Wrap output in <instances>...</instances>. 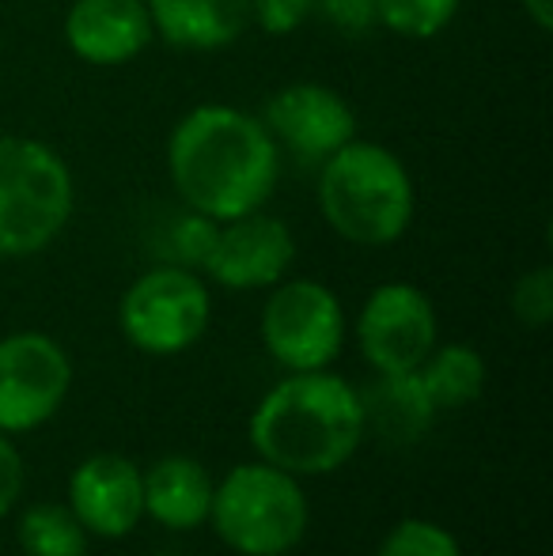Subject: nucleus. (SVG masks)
Listing matches in <instances>:
<instances>
[{"mask_svg":"<svg viewBox=\"0 0 553 556\" xmlns=\"http://www.w3.org/2000/svg\"><path fill=\"white\" fill-rule=\"evenodd\" d=\"M315 8L326 15L330 27H338L341 35H349V38L368 35V30L379 23L376 0H315Z\"/></svg>","mask_w":553,"mask_h":556,"instance_id":"nucleus-23","label":"nucleus"},{"mask_svg":"<svg viewBox=\"0 0 553 556\" xmlns=\"http://www.w3.org/2000/svg\"><path fill=\"white\" fill-rule=\"evenodd\" d=\"M379 556H463L458 542L428 519H402L379 545Z\"/></svg>","mask_w":553,"mask_h":556,"instance_id":"nucleus-19","label":"nucleus"},{"mask_svg":"<svg viewBox=\"0 0 553 556\" xmlns=\"http://www.w3.org/2000/svg\"><path fill=\"white\" fill-rule=\"evenodd\" d=\"M318 208L345 242L387 247L414 220V182L384 144L349 140L318 170Z\"/></svg>","mask_w":553,"mask_h":556,"instance_id":"nucleus-3","label":"nucleus"},{"mask_svg":"<svg viewBox=\"0 0 553 556\" xmlns=\"http://www.w3.org/2000/svg\"><path fill=\"white\" fill-rule=\"evenodd\" d=\"M118 326L148 356L186 352L209 326V292L186 265H160L129 285L118 303Z\"/></svg>","mask_w":553,"mask_h":556,"instance_id":"nucleus-6","label":"nucleus"},{"mask_svg":"<svg viewBox=\"0 0 553 556\" xmlns=\"http://www.w3.org/2000/svg\"><path fill=\"white\" fill-rule=\"evenodd\" d=\"M524 12L531 15V23L539 30L553 27V0H524Z\"/></svg>","mask_w":553,"mask_h":556,"instance_id":"nucleus-25","label":"nucleus"},{"mask_svg":"<svg viewBox=\"0 0 553 556\" xmlns=\"http://www.w3.org/2000/svg\"><path fill=\"white\" fill-rule=\"evenodd\" d=\"M262 341L288 371H323L345 344L338 295L318 280H288L262 311Z\"/></svg>","mask_w":553,"mask_h":556,"instance_id":"nucleus-7","label":"nucleus"},{"mask_svg":"<svg viewBox=\"0 0 553 556\" xmlns=\"http://www.w3.org/2000/svg\"><path fill=\"white\" fill-rule=\"evenodd\" d=\"M356 337L379 375H410L436 349V311L414 285H379L364 303Z\"/></svg>","mask_w":553,"mask_h":556,"instance_id":"nucleus-9","label":"nucleus"},{"mask_svg":"<svg viewBox=\"0 0 553 556\" xmlns=\"http://www.w3.org/2000/svg\"><path fill=\"white\" fill-rule=\"evenodd\" d=\"M73 382L68 352L46 333L0 341V432H35L61 409Z\"/></svg>","mask_w":553,"mask_h":556,"instance_id":"nucleus-8","label":"nucleus"},{"mask_svg":"<svg viewBox=\"0 0 553 556\" xmlns=\"http://www.w3.org/2000/svg\"><path fill=\"white\" fill-rule=\"evenodd\" d=\"M458 0H376V15L387 30L402 38H432L455 20Z\"/></svg>","mask_w":553,"mask_h":556,"instance_id":"nucleus-18","label":"nucleus"},{"mask_svg":"<svg viewBox=\"0 0 553 556\" xmlns=\"http://www.w3.org/2000/svg\"><path fill=\"white\" fill-rule=\"evenodd\" d=\"M73 216V175L53 148L0 137V257L46 250Z\"/></svg>","mask_w":553,"mask_h":556,"instance_id":"nucleus-4","label":"nucleus"},{"mask_svg":"<svg viewBox=\"0 0 553 556\" xmlns=\"http://www.w3.org/2000/svg\"><path fill=\"white\" fill-rule=\"evenodd\" d=\"M155 35L178 50H221L251 23V0H144Z\"/></svg>","mask_w":553,"mask_h":556,"instance_id":"nucleus-14","label":"nucleus"},{"mask_svg":"<svg viewBox=\"0 0 553 556\" xmlns=\"http://www.w3.org/2000/svg\"><path fill=\"white\" fill-rule=\"evenodd\" d=\"M364 432V397L326 371H292V379L277 382L251 417L254 451L292 477L338 469L353 458Z\"/></svg>","mask_w":553,"mask_h":556,"instance_id":"nucleus-2","label":"nucleus"},{"mask_svg":"<svg viewBox=\"0 0 553 556\" xmlns=\"http://www.w3.org/2000/svg\"><path fill=\"white\" fill-rule=\"evenodd\" d=\"M296 257L292 231L277 216L247 213L236 220H224L216 242L205 257V273L216 285L231 292H254V288H274L288 273Z\"/></svg>","mask_w":553,"mask_h":556,"instance_id":"nucleus-11","label":"nucleus"},{"mask_svg":"<svg viewBox=\"0 0 553 556\" xmlns=\"http://www.w3.org/2000/svg\"><path fill=\"white\" fill-rule=\"evenodd\" d=\"M417 379L432 409H458L470 405L486 387V364L470 344H443L432 349L417 367Z\"/></svg>","mask_w":553,"mask_h":556,"instance_id":"nucleus-16","label":"nucleus"},{"mask_svg":"<svg viewBox=\"0 0 553 556\" xmlns=\"http://www.w3.org/2000/svg\"><path fill=\"white\" fill-rule=\"evenodd\" d=\"M68 511L88 534L126 538L144 515L140 469L122 454H91L68 477Z\"/></svg>","mask_w":553,"mask_h":556,"instance_id":"nucleus-12","label":"nucleus"},{"mask_svg":"<svg viewBox=\"0 0 553 556\" xmlns=\"http://www.w3.org/2000/svg\"><path fill=\"white\" fill-rule=\"evenodd\" d=\"M167 167L190 213L224 224L259 213L274 198L280 148L259 117L209 103L175 125Z\"/></svg>","mask_w":553,"mask_h":556,"instance_id":"nucleus-1","label":"nucleus"},{"mask_svg":"<svg viewBox=\"0 0 553 556\" xmlns=\"http://www.w3.org/2000/svg\"><path fill=\"white\" fill-rule=\"evenodd\" d=\"M315 0H251V20L266 35H292L311 15Z\"/></svg>","mask_w":553,"mask_h":556,"instance_id":"nucleus-22","label":"nucleus"},{"mask_svg":"<svg viewBox=\"0 0 553 556\" xmlns=\"http://www.w3.org/2000/svg\"><path fill=\"white\" fill-rule=\"evenodd\" d=\"M512 315L519 318L531 330H542V326L553 318V269L542 265V269L527 273V277L516 280L512 288Z\"/></svg>","mask_w":553,"mask_h":556,"instance_id":"nucleus-20","label":"nucleus"},{"mask_svg":"<svg viewBox=\"0 0 553 556\" xmlns=\"http://www.w3.org/2000/svg\"><path fill=\"white\" fill-rule=\"evenodd\" d=\"M20 545L27 556H84L88 553V530L76 522L68 507L35 504L20 519Z\"/></svg>","mask_w":553,"mask_h":556,"instance_id":"nucleus-17","label":"nucleus"},{"mask_svg":"<svg viewBox=\"0 0 553 556\" xmlns=\"http://www.w3.org/2000/svg\"><path fill=\"white\" fill-rule=\"evenodd\" d=\"M152 35L144 0H76L65 15L68 50L91 65H126L152 42Z\"/></svg>","mask_w":553,"mask_h":556,"instance_id":"nucleus-13","label":"nucleus"},{"mask_svg":"<svg viewBox=\"0 0 553 556\" xmlns=\"http://www.w3.org/2000/svg\"><path fill=\"white\" fill-rule=\"evenodd\" d=\"M216 231H221V224L209 220V216H201V213L183 216V220L175 224V231H171L175 262L186 265V269H193V265H201V269H205V257H209V250H213V242H216Z\"/></svg>","mask_w":553,"mask_h":556,"instance_id":"nucleus-21","label":"nucleus"},{"mask_svg":"<svg viewBox=\"0 0 553 556\" xmlns=\"http://www.w3.org/2000/svg\"><path fill=\"white\" fill-rule=\"evenodd\" d=\"M140 484H144V515H152L160 527L193 530L209 519L216 484L201 462L171 454L140 473Z\"/></svg>","mask_w":553,"mask_h":556,"instance_id":"nucleus-15","label":"nucleus"},{"mask_svg":"<svg viewBox=\"0 0 553 556\" xmlns=\"http://www.w3.org/2000/svg\"><path fill=\"white\" fill-rule=\"evenodd\" d=\"M209 519L236 553L285 556L307 534V496L292 473L247 462L213 489Z\"/></svg>","mask_w":553,"mask_h":556,"instance_id":"nucleus-5","label":"nucleus"},{"mask_svg":"<svg viewBox=\"0 0 553 556\" xmlns=\"http://www.w3.org/2000/svg\"><path fill=\"white\" fill-rule=\"evenodd\" d=\"M262 125L277 140V148H288L300 163H318V167L356 137L353 106L326 84L280 88L266 103Z\"/></svg>","mask_w":553,"mask_h":556,"instance_id":"nucleus-10","label":"nucleus"},{"mask_svg":"<svg viewBox=\"0 0 553 556\" xmlns=\"http://www.w3.org/2000/svg\"><path fill=\"white\" fill-rule=\"evenodd\" d=\"M23 492V458L8 440V432H0V515H8L15 507Z\"/></svg>","mask_w":553,"mask_h":556,"instance_id":"nucleus-24","label":"nucleus"}]
</instances>
